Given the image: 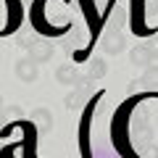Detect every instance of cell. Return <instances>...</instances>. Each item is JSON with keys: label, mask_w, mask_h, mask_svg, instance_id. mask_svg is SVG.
Wrapping results in <instances>:
<instances>
[{"label": "cell", "mask_w": 158, "mask_h": 158, "mask_svg": "<svg viewBox=\"0 0 158 158\" xmlns=\"http://www.w3.org/2000/svg\"><path fill=\"white\" fill-rule=\"evenodd\" d=\"M21 21V6L19 0H0V27H3V34L13 32Z\"/></svg>", "instance_id": "obj_1"}, {"label": "cell", "mask_w": 158, "mask_h": 158, "mask_svg": "<svg viewBox=\"0 0 158 158\" xmlns=\"http://www.w3.org/2000/svg\"><path fill=\"white\" fill-rule=\"evenodd\" d=\"M13 74H16L21 82H27V85H32V82H37V77H40V69H37V63L32 61V58H19L16 61V66H13Z\"/></svg>", "instance_id": "obj_2"}, {"label": "cell", "mask_w": 158, "mask_h": 158, "mask_svg": "<svg viewBox=\"0 0 158 158\" xmlns=\"http://www.w3.org/2000/svg\"><path fill=\"white\" fill-rule=\"evenodd\" d=\"M27 53L34 63H45L53 58V45L50 42H29L27 45Z\"/></svg>", "instance_id": "obj_3"}, {"label": "cell", "mask_w": 158, "mask_h": 158, "mask_svg": "<svg viewBox=\"0 0 158 158\" xmlns=\"http://www.w3.org/2000/svg\"><path fill=\"white\" fill-rule=\"evenodd\" d=\"M124 45H127V40H124V34H121V32H108L106 37H103V50L111 53V56L121 53V50H124Z\"/></svg>", "instance_id": "obj_4"}, {"label": "cell", "mask_w": 158, "mask_h": 158, "mask_svg": "<svg viewBox=\"0 0 158 158\" xmlns=\"http://www.w3.org/2000/svg\"><path fill=\"white\" fill-rule=\"evenodd\" d=\"M56 79L61 85H79V82H82V74H79L71 63H63V66L56 69Z\"/></svg>", "instance_id": "obj_5"}, {"label": "cell", "mask_w": 158, "mask_h": 158, "mask_svg": "<svg viewBox=\"0 0 158 158\" xmlns=\"http://www.w3.org/2000/svg\"><path fill=\"white\" fill-rule=\"evenodd\" d=\"M32 121H34V127H37L42 135H48V132L53 129V116H50L48 108H34L32 111Z\"/></svg>", "instance_id": "obj_6"}, {"label": "cell", "mask_w": 158, "mask_h": 158, "mask_svg": "<svg viewBox=\"0 0 158 158\" xmlns=\"http://www.w3.org/2000/svg\"><path fill=\"white\" fill-rule=\"evenodd\" d=\"M129 61L135 63V66H148V63L153 61V56H150V50H148V45H135L129 50Z\"/></svg>", "instance_id": "obj_7"}, {"label": "cell", "mask_w": 158, "mask_h": 158, "mask_svg": "<svg viewBox=\"0 0 158 158\" xmlns=\"http://www.w3.org/2000/svg\"><path fill=\"white\" fill-rule=\"evenodd\" d=\"M106 71H108L106 61L95 58V61H90V69H87V77H90V79H100V77H106Z\"/></svg>", "instance_id": "obj_8"}, {"label": "cell", "mask_w": 158, "mask_h": 158, "mask_svg": "<svg viewBox=\"0 0 158 158\" xmlns=\"http://www.w3.org/2000/svg\"><path fill=\"white\" fill-rule=\"evenodd\" d=\"M140 82L150 85V87H158V66H145V74H142Z\"/></svg>", "instance_id": "obj_9"}, {"label": "cell", "mask_w": 158, "mask_h": 158, "mask_svg": "<svg viewBox=\"0 0 158 158\" xmlns=\"http://www.w3.org/2000/svg\"><path fill=\"white\" fill-rule=\"evenodd\" d=\"M77 103H82V92H71V95L66 98V106L69 108H77Z\"/></svg>", "instance_id": "obj_10"}, {"label": "cell", "mask_w": 158, "mask_h": 158, "mask_svg": "<svg viewBox=\"0 0 158 158\" xmlns=\"http://www.w3.org/2000/svg\"><path fill=\"white\" fill-rule=\"evenodd\" d=\"M148 50H150L153 61H158V40H156V42H148Z\"/></svg>", "instance_id": "obj_11"}]
</instances>
